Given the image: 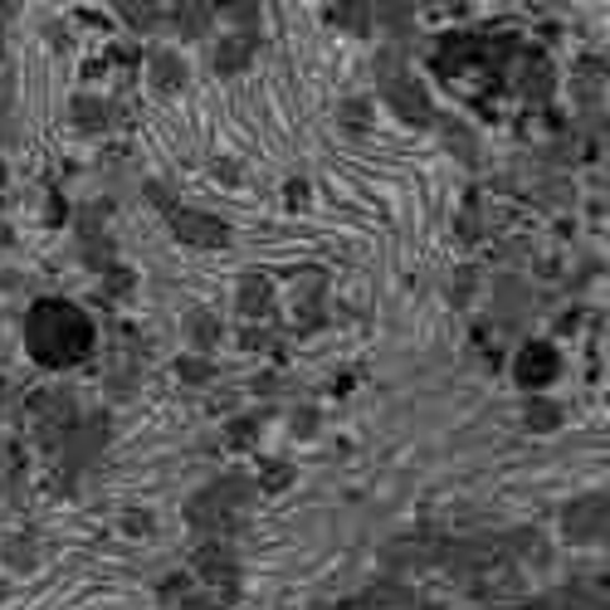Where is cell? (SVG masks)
Listing matches in <instances>:
<instances>
[{
    "label": "cell",
    "mask_w": 610,
    "mask_h": 610,
    "mask_svg": "<svg viewBox=\"0 0 610 610\" xmlns=\"http://www.w3.org/2000/svg\"><path fill=\"white\" fill-rule=\"evenodd\" d=\"M601 508H606L601 498L572 508V538H596V532H601Z\"/></svg>",
    "instance_id": "cell-1"
},
{
    "label": "cell",
    "mask_w": 610,
    "mask_h": 610,
    "mask_svg": "<svg viewBox=\"0 0 610 610\" xmlns=\"http://www.w3.org/2000/svg\"><path fill=\"white\" fill-rule=\"evenodd\" d=\"M186 239H201V245H225V225H210V220H191V215H176Z\"/></svg>",
    "instance_id": "cell-2"
}]
</instances>
